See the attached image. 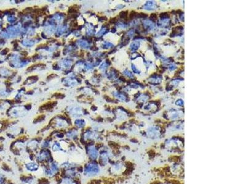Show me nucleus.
Returning a JSON list of instances; mask_svg holds the SVG:
<instances>
[{
	"mask_svg": "<svg viewBox=\"0 0 246 184\" xmlns=\"http://www.w3.org/2000/svg\"><path fill=\"white\" fill-rule=\"evenodd\" d=\"M136 164L132 161L121 160L113 162L109 168V172L112 177L117 179H126L133 174Z\"/></svg>",
	"mask_w": 246,
	"mask_h": 184,
	"instance_id": "nucleus-3",
	"label": "nucleus"
},
{
	"mask_svg": "<svg viewBox=\"0 0 246 184\" xmlns=\"http://www.w3.org/2000/svg\"><path fill=\"white\" fill-rule=\"evenodd\" d=\"M60 184H77V183L72 179L66 177V178H63L61 180Z\"/></svg>",
	"mask_w": 246,
	"mask_h": 184,
	"instance_id": "nucleus-13",
	"label": "nucleus"
},
{
	"mask_svg": "<svg viewBox=\"0 0 246 184\" xmlns=\"http://www.w3.org/2000/svg\"><path fill=\"white\" fill-rule=\"evenodd\" d=\"M59 170V164L55 162H51L49 164L47 168H45L44 171L46 175L49 177H52L55 174L58 172Z\"/></svg>",
	"mask_w": 246,
	"mask_h": 184,
	"instance_id": "nucleus-8",
	"label": "nucleus"
},
{
	"mask_svg": "<svg viewBox=\"0 0 246 184\" xmlns=\"http://www.w3.org/2000/svg\"><path fill=\"white\" fill-rule=\"evenodd\" d=\"M51 154L47 150H42L37 155L36 160L39 162H49L51 161Z\"/></svg>",
	"mask_w": 246,
	"mask_h": 184,
	"instance_id": "nucleus-9",
	"label": "nucleus"
},
{
	"mask_svg": "<svg viewBox=\"0 0 246 184\" xmlns=\"http://www.w3.org/2000/svg\"><path fill=\"white\" fill-rule=\"evenodd\" d=\"M25 168L28 171L35 172L39 169V164L34 162H30L26 163Z\"/></svg>",
	"mask_w": 246,
	"mask_h": 184,
	"instance_id": "nucleus-11",
	"label": "nucleus"
},
{
	"mask_svg": "<svg viewBox=\"0 0 246 184\" xmlns=\"http://www.w3.org/2000/svg\"><path fill=\"white\" fill-rule=\"evenodd\" d=\"M147 184H185L184 179H159L153 177Z\"/></svg>",
	"mask_w": 246,
	"mask_h": 184,
	"instance_id": "nucleus-7",
	"label": "nucleus"
},
{
	"mask_svg": "<svg viewBox=\"0 0 246 184\" xmlns=\"http://www.w3.org/2000/svg\"><path fill=\"white\" fill-rule=\"evenodd\" d=\"M23 184H36V181L33 179H26L23 180Z\"/></svg>",
	"mask_w": 246,
	"mask_h": 184,
	"instance_id": "nucleus-15",
	"label": "nucleus"
},
{
	"mask_svg": "<svg viewBox=\"0 0 246 184\" xmlns=\"http://www.w3.org/2000/svg\"><path fill=\"white\" fill-rule=\"evenodd\" d=\"M3 182H4V179H3V177H0V184L2 183H3Z\"/></svg>",
	"mask_w": 246,
	"mask_h": 184,
	"instance_id": "nucleus-17",
	"label": "nucleus"
},
{
	"mask_svg": "<svg viewBox=\"0 0 246 184\" xmlns=\"http://www.w3.org/2000/svg\"><path fill=\"white\" fill-rule=\"evenodd\" d=\"M52 150L55 152H60L62 150H61V146L60 144L57 143H55L52 146Z\"/></svg>",
	"mask_w": 246,
	"mask_h": 184,
	"instance_id": "nucleus-14",
	"label": "nucleus"
},
{
	"mask_svg": "<svg viewBox=\"0 0 246 184\" xmlns=\"http://www.w3.org/2000/svg\"><path fill=\"white\" fill-rule=\"evenodd\" d=\"M100 167L95 162L87 163L84 169V174L87 176H95L100 172Z\"/></svg>",
	"mask_w": 246,
	"mask_h": 184,
	"instance_id": "nucleus-6",
	"label": "nucleus"
},
{
	"mask_svg": "<svg viewBox=\"0 0 246 184\" xmlns=\"http://www.w3.org/2000/svg\"><path fill=\"white\" fill-rule=\"evenodd\" d=\"M153 177L159 179H184V163L167 162L163 164L156 166L150 170Z\"/></svg>",
	"mask_w": 246,
	"mask_h": 184,
	"instance_id": "nucleus-2",
	"label": "nucleus"
},
{
	"mask_svg": "<svg viewBox=\"0 0 246 184\" xmlns=\"http://www.w3.org/2000/svg\"><path fill=\"white\" fill-rule=\"evenodd\" d=\"M65 175L68 178L76 177L78 175V172L75 168H68L65 170Z\"/></svg>",
	"mask_w": 246,
	"mask_h": 184,
	"instance_id": "nucleus-12",
	"label": "nucleus"
},
{
	"mask_svg": "<svg viewBox=\"0 0 246 184\" xmlns=\"http://www.w3.org/2000/svg\"><path fill=\"white\" fill-rule=\"evenodd\" d=\"M165 131V128H160L158 127H153L150 128L146 133H145V136L151 139H157L164 135Z\"/></svg>",
	"mask_w": 246,
	"mask_h": 184,
	"instance_id": "nucleus-4",
	"label": "nucleus"
},
{
	"mask_svg": "<svg viewBox=\"0 0 246 184\" xmlns=\"http://www.w3.org/2000/svg\"><path fill=\"white\" fill-rule=\"evenodd\" d=\"M87 154L91 160H96L99 156V151L97 148L94 146H90L87 147Z\"/></svg>",
	"mask_w": 246,
	"mask_h": 184,
	"instance_id": "nucleus-10",
	"label": "nucleus"
},
{
	"mask_svg": "<svg viewBox=\"0 0 246 184\" xmlns=\"http://www.w3.org/2000/svg\"><path fill=\"white\" fill-rule=\"evenodd\" d=\"M113 157V154L110 150L103 149L99 152V163L102 166L108 165Z\"/></svg>",
	"mask_w": 246,
	"mask_h": 184,
	"instance_id": "nucleus-5",
	"label": "nucleus"
},
{
	"mask_svg": "<svg viewBox=\"0 0 246 184\" xmlns=\"http://www.w3.org/2000/svg\"><path fill=\"white\" fill-rule=\"evenodd\" d=\"M184 153V139L181 136H173L162 142L159 146H154L146 150L150 160H153L162 154L168 155ZM167 155V156H168Z\"/></svg>",
	"mask_w": 246,
	"mask_h": 184,
	"instance_id": "nucleus-1",
	"label": "nucleus"
},
{
	"mask_svg": "<svg viewBox=\"0 0 246 184\" xmlns=\"http://www.w3.org/2000/svg\"><path fill=\"white\" fill-rule=\"evenodd\" d=\"M28 148L31 150H35V149H36L38 147V144L36 142H31L28 144Z\"/></svg>",
	"mask_w": 246,
	"mask_h": 184,
	"instance_id": "nucleus-16",
	"label": "nucleus"
}]
</instances>
